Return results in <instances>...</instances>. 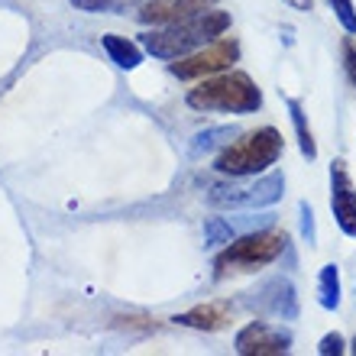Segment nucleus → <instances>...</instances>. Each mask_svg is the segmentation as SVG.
Segmentation results:
<instances>
[{
    "mask_svg": "<svg viewBox=\"0 0 356 356\" xmlns=\"http://www.w3.org/2000/svg\"><path fill=\"white\" fill-rule=\"evenodd\" d=\"M234 240V227L224 217H207L204 220V243L207 246H224Z\"/></svg>",
    "mask_w": 356,
    "mask_h": 356,
    "instance_id": "16",
    "label": "nucleus"
},
{
    "mask_svg": "<svg viewBox=\"0 0 356 356\" xmlns=\"http://www.w3.org/2000/svg\"><path fill=\"white\" fill-rule=\"evenodd\" d=\"M234 347L240 356H282L291 350V334L275 327V324L253 321V324H246V327L236 334Z\"/></svg>",
    "mask_w": 356,
    "mask_h": 356,
    "instance_id": "7",
    "label": "nucleus"
},
{
    "mask_svg": "<svg viewBox=\"0 0 356 356\" xmlns=\"http://www.w3.org/2000/svg\"><path fill=\"white\" fill-rule=\"evenodd\" d=\"M330 7L337 13L340 26L347 29V33H356V10H353V0H330Z\"/></svg>",
    "mask_w": 356,
    "mask_h": 356,
    "instance_id": "17",
    "label": "nucleus"
},
{
    "mask_svg": "<svg viewBox=\"0 0 356 356\" xmlns=\"http://www.w3.org/2000/svg\"><path fill=\"white\" fill-rule=\"evenodd\" d=\"M234 136H236L234 127H214V130H201L195 140H191V149H188V152H191L195 159H201L204 152L217 149V146H224V143H230Z\"/></svg>",
    "mask_w": 356,
    "mask_h": 356,
    "instance_id": "14",
    "label": "nucleus"
},
{
    "mask_svg": "<svg viewBox=\"0 0 356 356\" xmlns=\"http://www.w3.org/2000/svg\"><path fill=\"white\" fill-rule=\"evenodd\" d=\"M285 250H289L285 230H256V234H246L243 240H230V246L214 259V279L263 269L275 263Z\"/></svg>",
    "mask_w": 356,
    "mask_h": 356,
    "instance_id": "3",
    "label": "nucleus"
},
{
    "mask_svg": "<svg viewBox=\"0 0 356 356\" xmlns=\"http://www.w3.org/2000/svg\"><path fill=\"white\" fill-rule=\"evenodd\" d=\"M298 217H301V236L308 240V246L318 243V230H314V211H311V204H305L301 201L298 204Z\"/></svg>",
    "mask_w": 356,
    "mask_h": 356,
    "instance_id": "18",
    "label": "nucleus"
},
{
    "mask_svg": "<svg viewBox=\"0 0 356 356\" xmlns=\"http://www.w3.org/2000/svg\"><path fill=\"white\" fill-rule=\"evenodd\" d=\"M343 65H347L350 85L356 88V42H353V39H347V42H343Z\"/></svg>",
    "mask_w": 356,
    "mask_h": 356,
    "instance_id": "21",
    "label": "nucleus"
},
{
    "mask_svg": "<svg viewBox=\"0 0 356 356\" xmlns=\"http://www.w3.org/2000/svg\"><path fill=\"white\" fill-rule=\"evenodd\" d=\"M75 10H85V13H104V10H113L117 0H68Z\"/></svg>",
    "mask_w": 356,
    "mask_h": 356,
    "instance_id": "19",
    "label": "nucleus"
},
{
    "mask_svg": "<svg viewBox=\"0 0 356 356\" xmlns=\"http://www.w3.org/2000/svg\"><path fill=\"white\" fill-rule=\"evenodd\" d=\"M353 353H356V337H353Z\"/></svg>",
    "mask_w": 356,
    "mask_h": 356,
    "instance_id": "23",
    "label": "nucleus"
},
{
    "mask_svg": "<svg viewBox=\"0 0 356 356\" xmlns=\"http://www.w3.org/2000/svg\"><path fill=\"white\" fill-rule=\"evenodd\" d=\"M343 350H347V347H343V337H340V334H327V337L318 343V353L321 356H340Z\"/></svg>",
    "mask_w": 356,
    "mask_h": 356,
    "instance_id": "20",
    "label": "nucleus"
},
{
    "mask_svg": "<svg viewBox=\"0 0 356 356\" xmlns=\"http://www.w3.org/2000/svg\"><path fill=\"white\" fill-rule=\"evenodd\" d=\"M188 107L204 113H253L263 104V94L253 78L243 72H227L217 78H204L197 88L188 91Z\"/></svg>",
    "mask_w": 356,
    "mask_h": 356,
    "instance_id": "2",
    "label": "nucleus"
},
{
    "mask_svg": "<svg viewBox=\"0 0 356 356\" xmlns=\"http://www.w3.org/2000/svg\"><path fill=\"white\" fill-rule=\"evenodd\" d=\"M230 29V13L227 10L207 7L195 17H185L178 23H169L165 29H149L143 33V49L156 58H181L195 49H204L207 42H214L220 33Z\"/></svg>",
    "mask_w": 356,
    "mask_h": 356,
    "instance_id": "1",
    "label": "nucleus"
},
{
    "mask_svg": "<svg viewBox=\"0 0 356 356\" xmlns=\"http://www.w3.org/2000/svg\"><path fill=\"white\" fill-rule=\"evenodd\" d=\"M318 301H321V308H327V311L340 308V272H337V266H324V269H321Z\"/></svg>",
    "mask_w": 356,
    "mask_h": 356,
    "instance_id": "13",
    "label": "nucleus"
},
{
    "mask_svg": "<svg viewBox=\"0 0 356 356\" xmlns=\"http://www.w3.org/2000/svg\"><path fill=\"white\" fill-rule=\"evenodd\" d=\"M240 58V46L236 39H220V42H207V49L195 52V56H181L178 62H172V75L175 78H207L214 72H224Z\"/></svg>",
    "mask_w": 356,
    "mask_h": 356,
    "instance_id": "6",
    "label": "nucleus"
},
{
    "mask_svg": "<svg viewBox=\"0 0 356 356\" xmlns=\"http://www.w3.org/2000/svg\"><path fill=\"white\" fill-rule=\"evenodd\" d=\"M330 211H334L340 230L356 240V188L340 159L330 165Z\"/></svg>",
    "mask_w": 356,
    "mask_h": 356,
    "instance_id": "8",
    "label": "nucleus"
},
{
    "mask_svg": "<svg viewBox=\"0 0 356 356\" xmlns=\"http://www.w3.org/2000/svg\"><path fill=\"white\" fill-rule=\"evenodd\" d=\"M295 10H311V0H289Z\"/></svg>",
    "mask_w": 356,
    "mask_h": 356,
    "instance_id": "22",
    "label": "nucleus"
},
{
    "mask_svg": "<svg viewBox=\"0 0 356 356\" xmlns=\"http://www.w3.org/2000/svg\"><path fill=\"white\" fill-rule=\"evenodd\" d=\"M289 111H291V123H295V133H298V146L301 152L314 159L318 156V146H314V136H311V127H308V117H305V107L298 101H289Z\"/></svg>",
    "mask_w": 356,
    "mask_h": 356,
    "instance_id": "15",
    "label": "nucleus"
},
{
    "mask_svg": "<svg viewBox=\"0 0 356 356\" xmlns=\"http://www.w3.org/2000/svg\"><path fill=\"white\" fill-rule=\"evenodd\" d=\"M285 191V178L279 172L259 178L253 185H214L207 191L211 207H230V211H256V207L275 204Z\"/></svg>",
    "mask_w": 356,
    "mask_h": 356,
    "instance_id": "5",
    "label": "nucleus"
},
{
    "mask_svg": "<svg viewBox=\"0 0 356 356\" xmlns=\"http://www.w3.org/2000/svg\"><path fill=\"white\" fill-rule=\"evenodd\" d=\"M282 156V133L275 127H263L240 136L236 143H230L220 156H217V172H224L230 178H246L259 175L269 165H275Z\"/></svg>",
    "mask_w": 356,
    "mask_h": 356,
    "instance_id": "4",
    "label": "nucleus"
},
{
    "mask_svg": "<svg viewBox=\"0 0 356 356\" xmlns=\"http://www.w3.org/2000/svg\"><path fill=\"white\" fill-rule=\"evenodd\" d=\"M256 308H263L266 314L282 321H295L298 318V295H295V285H291L285 275H275L259 289L256 295Z\"/></svg>",
    "mask_w": 356,
    "mask_h": 356,
    "instance_id": "9",
    "label": "nucleus"
},
{
    "mask_svg": "<svg viewBox=\"0 0 356 356\" xmlns=\"http://www.w3.org/2000/svg\"><path fill=\"white\" fill-rule=\"evenodd\" d=\"M227 321H230V305L227 301H211V305H197V308L178 314L175 324L195 330H220Z\"/></svg>",
    "mask_w": 356,
    "mask_h": 356,
    "instance_id": "11",
    "label": "nucleus"
},
{
    "mask_svg": "<svg viewBox=\"0 0 356 356\" xmlns=\"http://www.w3.org/2000/svg\"><path fill=\"white\" fill-rule=\"evenodd\" d=\"M104 49H107V56H111V62H117L120 68H127V72H133V68H140L143 62V52L133 42H127L123 36H104L101 39Z\"/></svg>",
    "mask_w": 356,
    "mask_h": 356,
    "instance_id": "12",
    "label": "nucleus"
},
{
    "mask_svg": "<svg viewBox=\"0 0 356 356\" xmlns=\"http://www.w3.org/2000/svg\"><path fill=\"white\" fill-rule=\"evenodd\" d=\"M217 0H149L146 7L136 13L140 23H152V26H169L185 17H195L201 10L214 7Z\"/></svg>",
    "mask_w": 356,
    "mask_h": 356,
    "instance_id": "10",
    "label": "nucleus"
}]
</instances>
